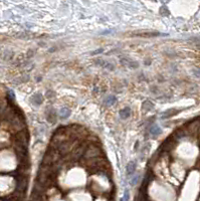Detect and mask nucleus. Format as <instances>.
<instances>
[{
    "label": "nucleus",
    "mask_w": 200,
    "mask_h": 201,
    "mask_svg": "<svg viewBox=\"0 0 200 201\" xmlns=\"http://www.w3.org/2000/svg\"><path fill=\"white\" fill-rule=\"evenodd\" d=\"M130 115H131L130 108H125V109H123L121 112H120V116H121V118L124 119V120L128 119L129 117H130Z\"/></svg>",
    "instance_id": "nucleus-6"
},
{
    "label": "nucleus",
    "mask_w": 200,
    "mask_h": 201,
    "mask_svg": "<svg viewBox=\"0 0 200 201\" xmlns=\"http://www.w3.org/2000/svg\"><path fill=\"white\" fill-rule=\"evenodd\" d=\"M70 115V111L68 110V109H66V108H64V109H62L60 110V116L62 117V118H68V116Z\"/></svg>",
    "instance_id": "nucleus-10"
},
{
    "label": "nucleus",
    "mask_w": 200,
    "mask_h": 201,
    "mask_svg": "<svg viewBox=\"0 0 200 201\" xmlns=\"http://www.w3.org/2000/svg\"><path fill=\"white\" fill-rule=\"evenodd\" d=\"M183 137H185V132L181 129L177 130V131L174 133V135H173V138H174V139H181V138H183Z\"/></svg>",
    "instance_id": "nucleus-9"
},
{
    "label": "nucleus",
    "mask_w": 200,
    "mask_h": 201,
    "mask_svg": "<svg viewBox=\"0 0 200 201\" xmlns=\"http://www.w3.org/2000/svg\"><path fill=\"white\" fill-rule=\"evenodd\" d=\"M143 109H146V111H149L151 110V109H153V105L151 104L150 102H145L144 105H143Z\"/></svg>",
    "instance_id": "nucleus-12"
},
{
    "label": "nucleus",
    "mask_w": 200,
    "mask_h": 201,
    "mask_svg": "<svg viewBox=\"0 0 200 201\" xmlns=\"http://www.w3.org/2000/svg\"><path fill=\"white\" fill-rule=\"evenodd\" d=\"M101 52H103V49H100V50L94 51V52H93V54H97V53H101Z\"/></svg>",
    "instance_id": "nucleus-13"
},
{
    "label": "nucleus",
    "mask_w": 200,
    "mask_h": 201,
    "mask_svg": "<svg viewBox=\"0 0 200 201\" xmlns=\"http://www.w3.org/2000/svg\"><path fill=\"white\" fill-rule=\"evenodd\" d=\"M105 102H106L108 105H113V104H115V103H116V98L114 97V96L108 97V98L106 99V101H105Z\"/></svg>",
    "instance_id": "nucleus-11"
},
{
    "label": "nucleus",
    "mask_w": 200,
    "mask_h": 201,
    "mask_svg": "<svg viewBox=\"0 0 200 201\" xmlns=\"http://www.w3.org/2000/svg\"><path fill=\"white\" fill-rule=\"evenodd\" d=\"M135 171H136V162H134V161H131L130 163H128V165H127V169H126L127 175H128V176L133 175Z\"/></svg>",
    "instance_id": "nucleus-4"
},
{
    "label": "nucleus",
    "mask_w": 200,
    "mask_h": 201,
    "mask_svg": "<svg viewBox=\"0 0 200 201\" xmlns=\"http://www.w3.org/2000/svg\"><path fill=\"white\" fill-rule=\"evenodd\" d=\"M85 149L83 146H79L77 148H75L72 151V159L74 160H79L83 155H85Z\"/></svg>",
    "instance_id": "nucleus-2"
},
{
    "label": "nucleus",
    "mask_w": 200,
    "mask_h": 201,
    "mask_svg": "<svg viewBox=\"0 0 200 201\" xmlns=\"http://www.w3.org/2000/svg\"><path fill=\"white\" fill-rule=\"evenodd\" d=\"M150 133H151L152 135H154V136H158L159 134L162 133V130L160 129L158 126H152L151 129H150Z\"/></svg>",
    "instance_id": "nucleus-8"
},
{
    "label": "nucleus",
    "mask_w": 200,
    "mask_h": 201,
    "mask_svg": "<svg viewBox=\"0 0 200 201\" xmlns=\"http://www.w3.org/2000/svg\"><path fill=\"white\" fill-rule=\"evenodd\" d=\"M175 145V142H174V138H169V139H167L166 141H165L164 143H163V145H162V149L164 151H170L171 149L174 147Z\"/></svg>",
    "instance_id": "nucleus-3"
},
{
    "label": "nucleus",
    "mask_w": 200,
    "mask_h": 201,
    "mask_svg": "<svg viewBox=\"0 0 200 201\" xmlns=\"http://www.w3.org/2000/svg\"><path fill=\"white\" fill-rule=\"evenodd\" d=\"M198 128H200V120H198V119L190 122L189 125H188V129H189L190 131H195Z\"/></svg>",
    "instance_id": "nucleus-5"
},
{
    "label": "nucleus",
    "mask_w": 200,
    "mask_h": 201,
    "mask_svg": "<svg viewBox=\"0 0 200 201\" xmlns=\"http://www.w3.org/2000/svg\"><path fill=\"white\" fill-rule=\"evenodd\" d=\"M176 114H177V110H168V111H166V112H164V114L162 115V118L168 119Z\"/></svg>",
    "instance_id": "nucleus-7"
},
{
    "label": "nucleus",
    "mask_w": 200,
    "mask_h": 201,
    "mask_svg": "<svg viewBox=\"0 0 200 201\" xmlns=\"http://www.w3.org/2000/svg\"><path fill=\"white\" fill-rule=\"evenodd\" d=\"M100 155H101L100 149L96 146H93V145L89 146L85 152V158H89V159H95L98 156H100Z\"/></svg>",
    "instance_id": "nucleus-1"
}]
</instances>
